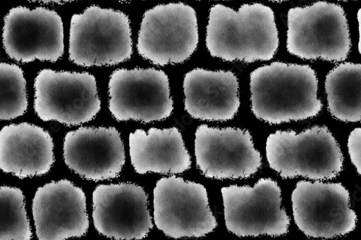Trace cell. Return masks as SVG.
<instances>
[{
	"mask_svg": "<svg viewBox=\"0 0 361 240\" xmlns=\"http://www.w3.org/2000/svg\"><path fill=\"white\" fill-rule=\"evenodd\" d=\"M206 46L226 62L253 63L273 59L279 47L275 13L261 4H245L238 11L221 4L209 10Z\"/></svg>",
	"mask_w": 361,
	"mask_h": 240,
	"instance_id": "1",
	"label": "cell"
},
{
	"mask_svg": "<svg viewBox=\"0 0 361 240\" xmlns=\"http://www.w3.org/2000/svg\"><path fill=\"white\" fill-rule=\"evenodd\" d=\"M251 109L261 121L281 125L318 115L319 80L309 65L275 62L250 75Z\"/></svg>",
	"mask_w": 361,
	"mask_h": 240,
	"instance_id": "2",
	"label": "cell"
},
{
	"mask_svg": "<svg viewBox=\"0 0 361 240\" xmlns=\"http://www.w3.org/2000/svg\"><path fill=\"white\" fill-rule=\"evenodd\" d=\"M271 169L284 179L304 177L312 181L336 177L344 158L336 139L326 127L315 126L297 134L277 131L266 142Z\"/></svg>",
	"mask_w": 361,
	"mask_h": 240,
	"instance_id": "3",
	"label": "cell"
},
{
	"mask_svg": "<svg viewBox=\"0 0 361 240\" xmlns=\"http://www.w3.org/2000/svg\"><path fill=\"white\" fill-rule=\"evenodd\" d=\"M133 54L129 17L123 12L92 6L71 18L69 57L78 66H114Z\"/></svg>",
	"mask_w": 361,
	"mask_h": 240,
	"instance_id": "4",
	"label": "cell"
},
{
	"mask_svg": "<svg viewBox=\"0 0 361 240\" xmlns=\"http://www.w3.org/2000/svg\"><path fill=\"white\" fill-rule=\"evenodd\" d=\"M286 47L290 54L302 59L345 61L351 39L344 9L325 1L290 9Z\"/></svg>",
	"mask_w": 361,
	"mask_h": 240,
	"instance_id": "5",
	"label": "cell"
},
{
	"mask_svg": "<svg viewBox=\"0 0 361 240\" xmlns=\"http://www.w3.org/2000/svg\"><path fill=\"white\" fill-rule=\"evenodd\" d=\"M199 43L197 14L183 3L159 5L147 11L140 24L139 54L159 66L182 64Z\"/></svg>",
	"mask_w": 361,
	"mask_h": 240,
	"instance_id": "6",
	"label": "cell"
},
{
	"mask_svg": "<svg viewBox=\"0 0 361 240\" xmlns=\"http://www.w3.org/2000/svg\"><path fill=\"white\" fill-rule=\"evenodd\" d=\"M35 110L43 122L87 123L102 108L96 77L88 72L41 70L35 82Z\"/></svg>",
	"mask_w": 361,
	"mask_h": 240,
	"instance_id": "7",
	"label": "cell"
},
{
	"mask_svg": "<svg viewBox=\"0 0 361 240\" xmlns=\"http://www.w3.org/2000/svg\"><path fill=\"white\" fill-rule=\"evenodd\" d=\"M227 229L240 237L288 232L290 217L282 207V191L272 178H261L254 187L231 185L221 189Z\"/></svg>",
	"mask_w": 361,
	"mask_h": 240,
	"instance_id": "8",
	"label": "cell"
},
{
	"mask_svg": "<svg viewBox=\"0 0 361 240\" xmlns=\"http://www.w3.org/2000/svg\"><path fill=\"white\" fill-rule=\"evenodd\" d=\"M109 95V109L118 122H161L173 110L169 77L155 68L114 71Z\"/></svg>",
	"mask_w": 361,
	"mask_h": 240,
	"instance_id": "9",
	"label": "cell"
},
{
	"mask_svg": "<svg viewBox=\"0 0 361 240\" xmlns=\"http://www.w3.org/2000/svg\"><path fill=\"white\" fill-rule=\"evenodd\" d=\"M154 208L157 227L171 238L202 237L218 225L206 188L183 177L159 179L154 191Z\"/></svg>",
	"mask_w": 361,
	"mask_h": 240,
	"instance_id": "10",
	"label": "cell"
},
{
	"mask_svg": "<svg viewBox=\"0 0 361 240\" xmlns=\"http://www.w3.org/2000/svg\"><path fill=\"white\" fill-rule=\"evenodd\" d=\"M295 225L312 238L345 236L356 227L350 193L340 183L300 181L291 196Z\"/></svg>",
	"mask_w": 361,
	"mask_h": 240,
	"instance_id": "11",
	"label": "cell"
},
{
	"mask_svg": "<svg viewBox=\"0 0 361 240\" xmlns=\"http://www.w3.org/2000/svg\"><path fill=\"white\" fill-rule=\"evenodd\" d=\"M3 43L8 56L18 63H56L65 52L62 18L42 7L13 8L4 20Z\"/></svg>",
	"mask_w": 361,
	"mask_h": 240,
	"instance_id": "12",
	"label": "cell"
},
{
	"mask_svg": "<svg viewBox=\"0 0 361 240\" xmlns=\"http://www.w3.org/2000/svg\"><path fill=\"white\" fill-rule=\"evenodd\" d=\"M196 164L208 178H248L262 166V156L247 130L200 125L195 132Z\"/></svg>",
	"mask_w": 361,
	"mask_h": 240,
	"instance_id": "13",
	"label": "cell"
},
{
	"mask_svg": "<svg viewBox=\"0 0 361 240\" xmlns=\"http://www.w3.org/2000/svg\"><path fill=\"white\" fill-rule=\"evenodd\" d=\"M93 220L99 233L119 240L144 239L154 227L145 189L130 183L98 186Z\"/></svg>",
	"mask_w": 361,
	"mask_h": 240,
	"instance_id": "14",
	"label": "cell"
},
{
	"mask_svg": "<svg viewBox=\"0 0 361 240\" xmlns=\"http://www.w3.org/2000/svg\"><path fill=\"white\" fill-rule=\"evenodd\" d=\"M32 213L36 234L40 240L81 237L89 229L85 194L66 179L37 189Z\"/></svg>",
	"mask_w": 361,
	"mask_h": 240,
	"instance_id": "15",
	"label": "cell"
},
{
	"mask_svg": "<svg viewBox=\"0 0 361 240\" xmlns=\"http://www.w3.org/2000/svg\"><path fill=\"white\" fill-rule=\"evenodd\" d=\"M63 157L71 170L97 182L121 173L126 149L121 134L114 127H80L66 134Z\"/></svg>",
	"mask_w": 361,
	"mask_h": 240,
	"instance_id": "16",
	"label": "cell"
},
{
	"mask_svg": "<svg viewBox=\"0 0 361 240\" xmlns=\"http://www.w3.org/2000/svg\"><path fill=\"white\" fill-rule=\"evenodd\" d=\"M183 87L185 108L194 118L227 122L238 111L239 83L231 71L194 69L185 75Z\"/></svg>",
	"mask_w": 361,
	"mask_h": 240,
	"instance_id": "17",
	"label": "cell"
},
{
	"mask_svg": "<svg viewBox=\"0 0 361 240\" xmlns=\"http://www.w3.org/2000/svg\"><path fill=\"white\" fill-rule=\"evenodd\" d=\"M54 141L43 128L26 122L0 130V169L20 179L48 173L55 162Z\"/></svg>",
	"mask_w": 361,
	"mask_h": 240,
	"instance_id": "18",
	"label": "cell"
},
{
	"mask_svg": "<svg viewBox=\"0 0 361 240\" xmlns=\"http://www.w3.org/2000/svg\"><path fill=\"white\" fill-rule=\"evenodd\" d=\"M130 156L136 172L164 175L183 173L190 169L191 157L182 133L176 127L137 130L130 134Z\"/></svg>",
	"mask_w": 361,
	"mask_h": 240,
	"instance_id": "19",
	"label": "cell"
},
{
	"mask_svg": "<svg viewBox=\"0 0 361 240\" xmlns=\"http://www.w3.org/2000/svg\"><path fill=\"white\" fill-rule=\"evenodd\" d=\"M328 110L339 121L355 123L361 120V65L342 63L325 79Z\"/></svg>",
	"mask_w": 361,
	"mask_h": 240,
	"instance_id": "20",
	"label": "cell"
},
{
	"mask_svg": "<svg viewBox=\"0 0 361 240\" xmlns=\"http://www.w3.org/2000/svg\"><path fill=\"white\" fill-rule=\"evenodd\" d=\"M32 236L23 191L0 187V240H29Z\"/></svg>",
	"mask_w": 361,
	"mask_h": 240,
	"instance_id": "21",
	"label": "cell"
},
{
	"mask_svg": "<svg viewBox=\"0 0 361 240\" xmlns=\"http://www.w3.org/2000/svg\"><path fill=\"white\" fill-rule=\"evenodd\" d=\"M27 106L23 70L17 65L0 63V121H11L23 115Z\"/></svg>",
	"mask_w": 361,
	"mask_h": 240,
	"instance_id": "22",
	"label": "cell"
},
{
	"mask_svg": "<svg viewBox=\"0 0 361 240\" xmlns=\"http://www.w3.org/2000/svg\"><path fill=\"white\" fill-rule=\"evenodd\" d=\"M348 153L352 163L359 175L361 174V129H355L349 135Z\"/></svg>",
	"mask_w": 361,
	"mask_h": 240,
	"instance_id": "23",
	"label": "cell"
},
{
	"mask_svg": "<svg viewBox=\"0 0 361 240\" xmlns=\"http://www.w3.org/2000/svg\"><path fill=\"white\" fill-rule=\"evenodd\" d=\"M29 1L47 4H63V3H68V2L77 1V0H29Z\"/></svg>",
	"mask_w": 361,
	"mask_h": 240,
	"instance_id": "24",
	"label": "cell"
},
{
	"mask_svg": "<svg viewBox=\"0 0 361 240\" xmlns=\"http://www.w3.org/2000/svg\"><path fill=\"white\" fill-rule=\"evenodd\" d=\"M360 15H361V11L359 10L358 12H357V20H358V25H359V27H358V31H359V43H358V51L360 53H361V27H360V25H361V23H360V20H361V17H360Z\"/></svg>",
	"mask_w": 361,
	"mask_h": 240,
	"instance_id": "25",
	"label": "cell"
},
{
	"mask_svg": "<svg viewBox=\"0 0 361 240\" xmlns=\"http://www.w3.org/2000/svg\"><path fill=\"white\" fill-rule=\"evenodd\" d=\"M269 1L274 2V3H283L285 1H288V0H269Z\"/></svg>",
	"mask_w": 361,
	"mask_h": 240,
	"instance_id": "26",
	"label": "cell"
},
{
	"mask_svg": "<svg viewBox=\"0 0 361 240\" xmlns=\"http://www.w3.org/2000/svg\"><path fill=\"white\" fill-rule=\"evenodd\" d=\"M118 1H120V2H129V1H133V0H118Z\"/></svg>",
	"mask_w": 361,
	"mask_h": 240,
	"instance_id": "27",
	"label": "cell"
},
{
	"mask_svg": "<svg viewBox=\"0 0 361 240\" xmlns=\"http://www.w3.org/2000/svg\"><path fill=\"white\" fill-rule=\"evenodd\" d=\"M343 1H348V0H343Z\"/></svg>",
	"mask_w": 361,
	"mask_h": 240,
	"instance_id": "28",
	"label": "cell"
},
{
	"mask_svg": "<svg viewBox=\"0 0 361 240\" xmlns=\"http://www.w3.org/2000/svg\"><path fill=\"white\" fill-rule=\"evenodd\" d=\"M223 1H228V0H223Z\"/></svg>",
	"mask_w": 361,
	"mask_h": 240,
	"instance_id": "29",
	"label": "cell"
}]
</instances>
